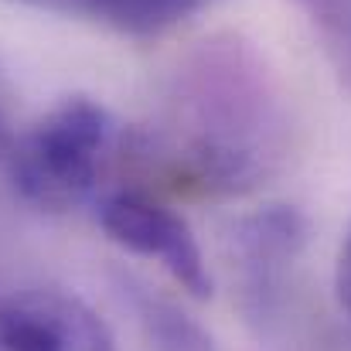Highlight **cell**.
<instances>
[{
    "mask_svg": "<svg viewBox=\"0 0 351 351\" xmlns=\"http://www.w3.org/2000/svg\"><path fill=\"white\" fill-rule=\"evenodd\" d=\"M307 242V222L297 208L269 205L245 215L232 229V259L242 283V304L252 317L273 314L283 297L287 269Z\"/></svg>",
    "mask_w": 351,
    "mask_h": 351,
    "instance_id": "5b68a950",
    "label": "cell"
},
{
    "mask_svg": "<svg viewBox=\"0 0 351 351\" xmlns=\"http://www.w3.org/2000/svg\"><path fill=\"white\" fill-rule=\"evenodd\" d=\"M0 351H117V341L82 297L24 287L0 300Z\"/></svg>",
    "mask_w": 351,
    "mask_h": 351,
    "instance_id": "277c9868",
    "label": "cell"
},
{
    "mask_svg": "<svg viewBox=\"0 0 351 351\" xmlns=\"http://www.w3.org/2000/svg\"><path fill=\"white\" fill-rule=\"evenodd\" d=\"M113 143V113L93 96H69L41 113L14 143V191L41 212H69L96 191Z\"/></svg>",
    "mask_w": 351,
    "mask_h": 351,
    "instance_id": "7a4b0ae2",
    "label": "cell"
},
{
    "mask_svg": "<svg viewBox=\"0 0 351 351\" xmlns=\"http://www.w3.org/2000/svg\"><path fill=\"white\" fill-rule=\"evenodd\" d=\"M123 290L130 293L147 338L160 351H212V338L205 335V328L195 317H188L174 300H167L133 280L123 283Z\"/></svg>",
    "mask_w": 351,
    "mask_h": 351,
    "instance_id": "52a82bcc",
    "label": "cell"
},
{
    "mask_svg": "<svg viewBox=\"0 0 351 351\" xmlns=\"http://www.w3.org/2000/svg\"><path fill=\"white\" fill-rule=\"evenodd\" d=\"M290 3L307 17L341 86L351 89V0H290Z\"/></svg>",
    "mask_w": 351,
    "mask_h": 351,
    "instance_id": "ba28073f",
    "label": "cell"
},
{
    "mask_svg": "<svg viewBox=\"0 0 351 351\" xmlns=\"http://www.w3.org/2000/svg\"><path fill=\"white\" fill-rule=\"evenodd\" d=\"M280 82L242 34L198 41L171 72L143 154L181 191L229 198L259 188L287 157Z\"/></svg>",
    "mask_w": 351,
    "mask_h": 351,
    "instance_id": "6da1fadb",
    "label": "cell"
},
{
    "mask_svg": "<svg viewBox=\"0 0 351 351\" xmlns=\"http://www.w3.org/2000/svg\"><path fill=\"white\" fill-rule=\"evenodd\" d=\"M17 3L79 14L93 24H103L130 38H157L188 21L205 0H17Z\"/></svg>",
    "mask_w": 351,
    "mask_h": 351,
    "instance_id": "8992f818",
    "label": "cell"
},
{
    "mask_svg": "<svg viewBox=\"0 0 351 351\" xmlns=\"http://www.w3.org/2000/svg\"><path fill=\"white\" fill-rule=\"evenodd\" d=\"M99 226L117 245L157 263L184 293L208 300L212 273L191 226L147 191H117L99 205Z\"/></svg>",
    "mask_w": 351,
    "mask_h": 351,
    "instance_id": "3957f363",
    "label": "cell"
},
{
    "mask_svg": "<svg viewBox=\"0 0 351 351\" xmlns=\"http://www.w3.org/2000/svg\"><path fill=\"white\" fill-rule=\"evenodd\" d=\"M335 290H338V300L341 307L351 314V229L341 242V252H338V269H335Z\"/></svg>",
    "mask_w": 351,
    "mask_h": 351,
    "instance_id": "9c48e42d",
    "label": "cell"
},
{
    "mask_svg": "<svg viewBox=\"0 0 351 351\" xmlns=\"http://www.w3.org/2000/svg\"><path fill=\"white\" fill-rule=\"evenodd\" d=\"M3 126L7 123H3V106H0V147H3Z\"/></svg>",
    "mask_w": 351,
    "mask_h": 351,
    "instance_id": "30bf717a",
    "label": "cell"
}]
</instances>
